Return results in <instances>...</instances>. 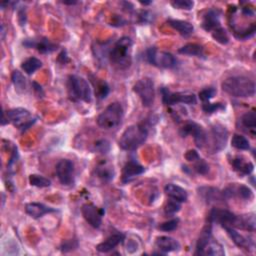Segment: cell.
<instances>
[{
	"mask_svg": "<svg viewBox=\"0 0 256 256\" xmlns=\"http://www.w3.org/2000/svg\"><path fill=\"white\" fill-rule=\"evenodd\" d=\"M133 42L132 39L128 36H123L119 38L113 46L110 48L108 53V59L115 68L124 70L131 65Z\"/></svg>",
	"mask_w": 256,
	"mask_h": 256,
	"instance_id": "cell-1",
	"label": "cell"
},
{
	"mask_svg": "<svg viewBox=\"0 0 256 256\" xmlns=\"http://www.w3.org/2000/svg\"><path fill=\"white\" fill-rule=\"evenodd\" d=\"M221 87L227 94L238 98L254 96L256 88L255 82L246 76L228 77L222 82Z\"/></svg>",
	"mask_w": 256,
	"mask_h": 256,
	"instance_id": "cell-2",
	"label": "cell"
},
{
	"mask_svg": "<svg viewBox=\"0 0 256 256\" xmlns=\"http://www.w3.org/2000/svg\"><path fill=\"white\" fill-rule=\"evenodd\" d=\"M148 137V127L144 123L127 127L119 139V147L126 151H134L139 148Z\"/></svg>",
	"mask_w": 256,
	"mask_h": 256,
	"instance_id": "cell-3",
	"label": "cell"
},
{
	"mask_svg": "<svg viewBox=\"0 0 256 256\" xmlns=\"http://www.w3.org/2000/svg\"><path fill=\"white\" fill-rule=\"evenodd\" d=\"M68 94L73 101L86 103L92 101V90L88 81L77 75H70L68 77Z\"/></svg>",
	"mask_w": 256,
	"mask_h": 256,
	"instance_id": "cell-4",
	"label": "cell"
},
{
	"mask_svg": "<svg viewBox=\"0 0 256 256\" xmlns=\"http://www.w3.org/2000/svg\"><path fill=\"white\" fill-rule=\"evenodd\" d=\"M36 119L32 117V114L24 108H12L2 113V125L6 123L13 124L21 131L27 130L35 123Z\"/></svg>",
	"mask_w": 256,
	"mask_h": 256,
	"instance_id": "cell-5",
	"label": "cell"
},
{
	"mask_svg": "<svg viewBox=\"0 0 256 256\" xmlns=\"http://www.w3.org/2000/svg\"><path fill=\"white\" fill-rule=\"evenodd\" d=\"M124 110L119 102H113L109 104L97 117L96 122L102 129H113L116 128L122 121Z\"/></svg>",
	"mask_w": 256,
	"mask_h": 256,
	"instance_id": "cell-6",
	"label": "cell"
},
{
	"mask_svg": "<svg viewBox=\"0 0 256 256\" xmlns=\"http://www.w3.org/2000/svg\"><path fill=\"white\" fill-rule=\"evenodd\" d=\"M145 59L148 63L158 68L170 69L177 65V60L171 53L158 51L155 47H149L145 51Z\"/></svg>",
	"mask_w": 256,
	"mask_h": 256,
	"instance_id": "cell-7",
	"label": "cell"
},
{
	"mask_svg": "<svg viewBox=\"0 0 256 256\" xmlns=\"http://www.w3.org/2000/svg\"><path fill=\"white\" fill-rule=\"evenodd\" d=\"M133 91L139 96L144 107H150L154 103L155 88L154 83L150 78L138 80L133 86Z\"/></svg>",
	"mask_w": 256,
	"mask_h": 256,
	"instance_id": "cell-8",
	"label": "cell"
},
{
	"mask_svg": "<svg viewBox=\"0 0 256 256\" xmlns=\"http://www.w3.org/2000/svg\"><path fill=\"white\" fill-rule=\"evenodd\" d=\"M162 95V101L165 105L171 106L175 104H187L194 105L197 102V98L194 93L190 92H170L166 87H162L160 89Z\"/></svg>",
	"mask_w": 256,
	"mask_h": 256,
	"instance_id": "cell-9",
	"label": "cell"
},
{
	"mask_svg": "<svg viewBox=\"0 0 256 256\" xmlns=\"http://www.w3.org/2000/svg\"><path fill=\"white\" fill-rule=\"evenodd\" d=\"M208 223L213 224L217 223L221 225L223 228L225 227H235L237 221V215L234 213L230 212L227 209H220V208H212L208 215Z\"/></svg>",
	"mask_w": 256,
	"mask_h": 256,
	"instance_id": "cell-10",
	"label": "cell"
},
{
	"mask_svg": "<svg viewBox=\"0 0 256 256\" xmlns=\"http://www.w3.org/2000/svg\"><path fill=\"white\" fill-rule=\"evenodd\" d=\"M228 139V130L222 124H214L210 129V151L211 153H217L223 150L226 146Z\"/></svg>",
	"mask_w": 256,
	"mask_h": 256,
	"instance_id": "cell-11",
	"label": "cell"
},
{
	"mask_svg": "<svg viewBox=\"0 0 256 256\" xmlns=\"http://www.w3.org/2000/svg\"><path fill=\"white\" fill-rule=\"evenodd\" d=\"M180 135L186 137L191 135L194 139V142L197 147L202 148L206 145L207 142V133L204 128L194 121H187L180 129Z\"/></svg>",
	"mask_w": 256,
	"mask_h": 256,
	"instance_id": "cell-12",
	"label": "cell"
},
{
	"mask_svg": "<svg viewBox=\"0 0 256 256\" xmlns=\"http://www.w3.org/2000/svg\"><path fill=\"white\" fill-rule=\"evenodd\" d=\"M56 175L59 182L64 186H70L74 183V164L69 159H61L56 164Z\"/></svg>",
	"mask_w": 256,
	"mask_h": 256,
	"instance_id": "cell-13",
	"label": "cell"
},
{
	"mask_svg": "<svg viewBox=\"0 0 256 256\" xmlns=\"http://www.w3.org/2000/svg\"><path fill=\"white\" fill-rule=\"evenodd\" d=\"M82 216L90 226L99 228L102 224V217L104 216V210L98 208L92 203H85L81 207Z\"/></svg>",
	"mask_w": 256,
	"mask_h": 256,
	"instance_id": "cell-14",
	"label": "cell"
},
{
	"mask_svg": "<svg viewBox=\"0 0 256 256\" xmlns=\"http://www.w3.org/2000/svg\"><path fill=\"white\" fill-rule=\"evenodd\" d=\"M22 44L27 48H34L38 52L42 54H47L55 51L57 49V45L51 42L47 38H39V39H25Z\"/></svg>",
	"mask_w": 256,
	"mask_h": 256,
	"instance_id": "cell-15",
	"label": "cell"
},
{
	"mask_svg": "<svg viewBox=\"0 0 256 256\" xmlns=\"http://www.w3.org/2000/svg\"><path fill=\"white\" fill-rule=\"evenodd\" d=\"M222 194L225 200L232 197H238L243 200H251L253 199V196H254L252 190L248 186L242 185V184H236V183L230 184L228 187H226L222 191Z\"/></svg>",
	"mask_w": 256,
	"mask_h": 256,
	"instance_id": "cell-16",
	"label": "cell"
},
{
	"mask_svg": "<svg viewBox=\"0 0 256 256\" xmlns=\"http://www.w3.org/2000/svg\"><path fill=\"white\" fill-rule=\"evenodd\" d=\"M144 171H145V168L142 165H140L138 162L134 160H129L124 165L122 169L121 181L124 184L130 182L138 175H141Z\"/></svg>",
	"mask_w": 256,
	"mask_h": 256,
	"instance_id": "cell-17",
	"label": "cell"
},
{
	"mask_svg": "<svg viewBox=\"0 0 256 256\" xmlns=\"http://www.w3.org/2000/svg\"><path fill=\"white\" fill-rule=\"evenodd\" d=\"M221 11L218 9H209L202 17L201 26L207 32H212L221 27L220 23Z\"/></svg>",
	"mask_w": 256,
	"mask_h": 256,
	"instance_id": "cell-18",
	"label": "cell"
},
{
	"mask_svg": "<svg viewBox=\"0 0 256 256\" xmlns=\"http://www.w3.org/2000/svg\"><path fill=\"white\" fill-rule=\"evenodd\" d=\"M25 211L29 216H31L32 218H40L43 215L47 214V213H52L55 212L56 209L46 206L42 203H38V202H31V203H27L25 205Z\"/></svg>",
	"mask_w": 256,
	"mask_h": 256,
	"instance_id": "cell-19",
	"label": "cell"
},
{
	"mask_svg": "<svg viewBox=\"0 0 256 256\" xmlns=\"http://www.w3.org/2000/svg\"><path fill=\"white\" fill-rule=\"evenodd\" d=\"M156 247L160 250L161 253L166 254L169 252L178 251L180 249V243L170 236H159L155 241Z\"/></svg>",
	"mask_w": 256,
	"mask_h": 256,
	"instance_id": "cell-20",
	"label": "cell"
},
{
	"mask_svg": "<svg viewBox=\"0 0 256 256\" xmlns=\"http://www.w3.org/2000/svg\"><path fill=\"white\" fill-rule=\"evenodd\" d=\"M224 229L226 230L227 234L229 235L231 240L234 242V244L236 246H238L239 248L245 249V250L249 251L250 249H252L254 247L253 240H251L250 238H247L244 235L240 234L235 228H233V227H225Z\"/></svg>",
	"mask_w": 256,
	"mask_h": 256,
	"instance_id": "cell-21",
	"label": "cell"
},
{
	"mask_svg": "<svg viewBox=\"0 0 256 256\" xmlns=\"http://www.w3.org/2000/svg\"><path fill=\"white\" fill-rule=\"evenodd\" d=\"M125 240V234L118 232L114 233L111 236H109L107 239H105L103 242L99 243L96 246V250L100 253H108L111 250H113L116 246H118L120 243H122Z\"/></svg>",
	"mask_w": 256,
	"mask_h": 256,
	"instance_id": "cell-22",
	"label": "cell"
},
{
	"mask_svg": "<svg viewBox=\"0 0 256 256\" xmlns=\"http://www.w3.org/2000/svg\"><path fill=\"white\" fill-rule=\"evenodd\" d=\"M230 164L232 168L242 175H249L253 172L254 165L252 162L247 161L242 156H236L230 159Z\"/></svg>",
	"mask_w": 256,
	"mask_h": 256,
	"instance_id": "cell-23",
	"label": "cell"
},
{
	"mask_svg": "<svg viewBox=\"0 0 256 256\" xmlns=\"http://www.w3.org/2000/svg\"><path fill=\"white\" fill-rule=\"evenodd\" d=\"M164 192L166 193V195L170 198V199H173V200H176L180 203L182 202H186L187 199H188V194H187V191L176 185V184H167L165 187H164Z\"/></svg>",
	"mask_w": 256,
	"mask_h": 256,
	"instance_id": "cell-24",
	"label": "cell"
},
{
	"mask_svg": "<svg viewBox=\"0 0 256 256\" xmlns=\"http://www.w3.org/2000/svg\"><path fill=\"white\" fill-rule=\"evenodd\" d=\"M224 249L222 247V245L217 242L216 240L213 239V237H211L206 243L205 245L201 248V250L196 254V255H213V256H222L224 255Z\"/></svg>",
	"mask_w": 256,
	"mask_h": 256,
	"instance_id": "cell-25",
	"label": "cell"
},
{
	"mask_svg": "<svg viewBox=\"0 0 256 256\" xmlns=\"http://www.w3.org/2000/svg\"><path fill=\"white\" fill-rule=\"evenodd\" d=\"M167 24L172 27L174 30H176L180 35L187 37L191 35L194 31V27L190 22L179 20V19H168Z\"/></svg>",
	"mask_w": 256,
	"mask_h": 256,
	"instance_id": "cell-26",
	"label": "cell"
},
{
	"mask_svg": "<svg viewBox=\"0 0 256 256\" xmlns=\"http://www.w3.org/2000/svg\"><path fill=\"white\" fill-rule=\"evenodd\" d=\"M199 194L206 200L208 203L211 202H219L221 200H225L224 196L222 194V191H219L216 188L213 187H201L198 189Z\"/></svg>",
	"mask_w": 256,
	"mask_h": 256,
	"instance_id": "cell-27",
	"label": "cell"
},
{
	"mask_svg": "<svg viewBox=\"0 0 256 256\" xmlns=\"http://www.w3.org/2000/svg\"><path fill=\"white\" fill-rule=\"evenodd\" d=\"M255 216L254 214H246V215H237V221L235 224V229L247 230L250 232L255 231Z\"/></svg>",
	"mask_w": 256,
	"mask_h": 256,
	"instance_id": "cell-28",
	"label": "cell"
},
{
	"mask_svg": "<svg viewBox=\"0 0 256 256\" xmlns=\"http://www.w3.org/2000/svg\"><path fill=\"white\" fill-rule=\"evenodd\" d=\"M96 176L103 182H108L114 177V170L112 166L107 163L99 164L95 169Z\"/></svg>",
	"mask_w": 256,
	"mask_h": 256,
	"instance_id": "cell-29",
	"label": "cell"
},
{
	"mask_svg": "<svg viewBox=\"0 0 256 256\" xmlns=\"http://www.w3.org/2000/svg\"><path fill=\"white\" fill-rule=\"evenodd\" d=\"M178 52L180 54L189 55V56H197V57H203L204 56V48L202 45L197 43H188L181 48L178 49Z\"/></svg>",
	"mask_w": 256,
	"mask_h": 256,
	"instance_id": "cell-30",
	"label": "cell"
},
{
	"mask_svg": "<svg viewBox=\"0 0 256 256\" xmlns=\"http://www.w3.org/2000/svg\"><path fill=\"white\" fill-rule=\"evenodd\" d=\"M41 67H42V62L36 57H29L26 60H24L21 64L22 70L28 75L33 74L36 70H38Z\"/></svg>",
	"mask_w": 256,
	"mask_h": 256,
	"instance_id": "cell-31",
	"label": "cell"
},
{
	"mask_svg": "<svg viewBox=\"0 0 256 256\" xmlns=\"http://www.w3.org/2000/svg\"><path fill=\"white\" fill-rule=\"evenodd\" d=\"M11 79H12V82L14 84V86H15V89L18 92H25L26 91V89H27V80L20 71H18V70L13 71Z\"/></svg>",
	"mask_w": 256,
	"mask_h": 256,
	"instance_id": "cell-32",
	"label": "cell"
},
{
	"mask_svg": "<svg viewBox=\"0 0 256 256\" xmlns=\"http://www.w3.org/2000/svg\"><path fill=\"white\" fill-rule=\"evenodd\" d=\"M240 122L243 127L247 128V129H250L252 131V134L254 135V130L256 127V113L254 110L243 114L240 119Z\"/></svg>",
	"mask_w": 256,
	"mask_h": 256,
	"instance_id": "cell-33",
	"label": "cell"
},
{
	"mask_svg": "<svg viewBox=\"0 0 256 256\" xmlns=\"http://www.w3.org/2000/svg\"><path fill=\"white\" fill-rule=\"evenodd\" d=\"M231 145L232 147L238 149V150H248L250 149V143L248 139L240 134H234L231 139Z\"/></svg>",
	"mask_w": 256,
	"mask_h": 256,
	"instance_id": "cell-34",
	"label": "cell"
},
{
	"mask_svg": "<svg viewBox=\"0 0 256 256\" xmlns=\"http://www.w3.org/2000/svg\"><path fill=\"white\" fill-rule=\"evenodd\" d=\"M29 183L30 185L39 188H45L51 185V181L48 178L38 174H31L29 176Z\"/></svg>",
	"mask_w": 256,
	"mask_h": 256,
	"instance_id": "cell-35",
	"label": "cell"
},
{
	"mask_svg": "<svg viewBox=\"0 0 256 256\" xmlns=\"http://www.w3.org/2000/svg\"><path fill=\"white\" fill-rule=\"evenodd\" d=\"M211 35L215 41H217L220 44H227L229 42V36L226 32V30L223 27H219L215 29L214 31L211 32Z\"/></svg>",
	"mask_w": 256,
	"mask_h": 256,
	"instance_id": "cell-36",
	"label": "cell"
},
{
	"mask_svg": "<svg viewBox=\"0 0 256 256\" xmlns=\"http://www.w3.org/2000/svg\"><path fill=\"white\" fill-rule=\"evenodd\" d=\"M95 86V95L99 99H104L107 97L109 94V86L105 81L98 80L96 84H94Z\"/></svg>",
	"mask_w": 256,
	"mask_h": 256,
	"instance_id": "cell-37",
	"label": "cell"
},
{
	"mask_svg": "<svg viewBox=\"0 0 256 256\" xmlns=\"http://www.w3.org/2000/svg\"><path fill=\"white\" fill-rule=\"evenodd\" d=\"M225 108H226V106L224 103H210L209 101L202 103V110L206 114H212V113H215L218 111H222Z\"/></svg>",
	"mask_w": 256,
	"mask_h": 256,
	"instance_id": "cell-38",
	"label": "cell"
},
{
	"mask_svg": "<svg viewBox=\"0 0 256 256\" xmlns=\"http://www.w3.org/2000/svg\"><path fill=\"white\" fill-rule=\"evenodd\" d=\"M193 169L198 174L206 175L209 172V165L204 159L199 157L197 160L193 162Z\"/></svg>",
	"mask_w": 256,
	"mask_h": 256,
	"instance_id": "cell-39",
	"label": "cell"
},
{
	"mask_svg": "<svg viewBox=\"0 0 256 256\" xmlns=\"http://www.w3.org/2000/svg\"><path fill=\"white\" fill-rule=\"evenodd\" d=\"M180 208H181L180 202L173 199H170L164 206V212L168 215H173L180 210Z\"/></svg>",
	"mask_w": 256,
	"mask_h": 256,
	"instance_id": "cell-40",
	"label": "cell"
},
{
	"mask_svg": "<svg viewBox=\"0 0 256 256\" xmlns=\"http://www.w3.org/2000/svg\"><path fill=\"white\" fill-rule=\"evenodd\" d=\"M174 8L176 9H183V10H191L194 6V2L191 0H174V1L170 2Z\"/></svg>",
	"mask_w": 256,
	"mask_h": 256,
	"instance_id": "cell-41",
	"label": "cell"
},
{
	"mask_svg": "<svg viewBox=\"0 0 256 256\" xmlns=\"http://www.w3.org/2000/svg\"><path fill=\"white\" fill-rule=\"evenodd\" d=\"M178 222L179 220L176 218V219H171V220H168V221H165L163 223H161L159 226H158V229L161 230V231H164V232H171V231H174L177 226H178Z\"/></svg>",
	"mask_w": 256,
	"mask_h": 256,
	"instance_id": "cell-42",
	"label": "cell"
},
{
	"mask_svg": "<svg viewBox=\"0 0 256 256\" xmlns=\"http://www.w3.org/2000/svg\"><path fill=\"white\" fill-rule=\"evenodd\" d=\"M216 89L213 88V87H209V88H205L203 90H201L198 93V96L200 98V100L203 102H208L210 99H212L216 95Z\"/></svg>",
	"mask_w": 256,
	"mask_h": 256,
	"instance_id": "cell-43",
	"label": "cell"
},
{
	"mask_svg": "<svg viewBox=\"0 0 256 256\" xmlns=\"http://www.w3.org/2000/svg\"><path fill=\"white\" fill-rule=\"evenodd\" d=\"M94 149L95 151H98L100 153H107L110 150V143L106 139H100L96 141Z\"/></svg>",
	"mask_w": 256,
	"mask_h": 256,
	"instance_id": "cell-44",
	"label": "cell"
},
{
	"mask_svg": "<svg viewBox=\"0 0 256 256\" xmlns=\"http://www.w3.org/2000/svg\"><path fill=\"white\" fill-rule=\"evenodd\" d=\"M152 13L150 11H147V10H142L138 13V22L139 23H149L152 21L153 17H152Z\"/></svg>",
	"mask_w": 256,
	"mask_h": 256,
	"instance_id": "cell-45",
	"label": "cell"
},
{
	"mask_svg": "<svg viewBox=\"0 0 256 256\" xmlns=\"http://www.w3.org/2000/svg\"><path fill=\"white\" fill-rule=\"evenodd\" d=\"M78 246V243L76 240L74 239H71V240H66L62 243L61 245V249L63 252H67V251H70V250H73L75 248H77Z\"/></svg>",
	"mask_w": 256,
	"mask_h": 256,
	"instance_id": "cell-46",
	"label": "cell"
},
{
	"mask_svg": "<svg viewBox=\"0 0 256 256\" xmlns=\"http://www.w3.org/2000/svg\"><path fill=\"white\" fill-rule=\"evenodd\" d=\"M184 157H185V159H186L187 161L193 163V162H194L195 160H197L200 156H199V154H198V152H197L196 150L191 149V150H188V151L185 153Z\"/></svg>",
	"mask_w": 256,
	"mask_h": 256,
	"instance_id": "cell-47",
	"label": "cell"
},
{
	"mask_svg": "<svg viewBox=\"0 0 256 256\" xmlns=\"http://www.w3.org/2000/svg\"><path fill=\"white\" fill-rule=\"evenodd\" d=\"M18 20H19V23H20V25L21 26H23V25H25V22H26V11H25V9H21V10H19V12H18Z\"/></svg>",
	"mask_w": 256,
	"mask_h": 256,
	"instance_id": "cell-48",
	"label": "cell"
},
{
	"mask_svg": "<svg viewBox=\"0 0 256 256\" xmlns=\"http://www.w3.org/2000/svg\"><path fill=\"white\" fill-rule=\"evenodd\" d=\"M32 86H33V89L34 91L37 93L38 96L40 95H43V89H42V87L40 86V85L36 82H32Z\"/></svg>",
	"mask_w": 256,
	"mask_h": 256,
	"instance_id": "cell-49",
	"label": "cell"
},
{
	"mask_svg": "<svg viewBox=\"0 0 256 256\" xmlns=\"http://www.w3.org/2000/svg\"><path fill=\"white\" fill-rule=\"evenodd\" d=\"M58 61H60L62 64H65L66 62L69 61V59H68V57H67L65 51H62V52H61V54H60L59 57H58Z\"/></svg>",
	"mask_w": 256,
	"mask_h": 256,
	"instance_id": "cell-50",
	"label": "cell"
},
{
	"mask_svg": "<svg viewBox=\"0 0 256 256\" xmlns=\"http://www.w3.org/2000/svg\"><path fill=\"white\" fill-rule=\"evenodd\" d=\"M62 3L66 5H74V4H77V1H62Z\"/></svg>",
	"mask_w": 256,
	"mask_h": 256,
	"instance_id": "cell-51",
	"label": "cell"
},
{
	"mask_svg": "<svg viewBox=\"0 0 256 256\" xmlns=\"http://www.w3.org/2000/svg\"><path fill=\"white\" fill-rule=\"evenodd\" d=\"M139 3L145 6V5H149V4H151V3H152V1H140Z\"/></svg>",
	"mask_w": 256,
	"mask_h": 256,
	"instance_id": "cell-52",
	"label": "cell"
}]
</instances>
